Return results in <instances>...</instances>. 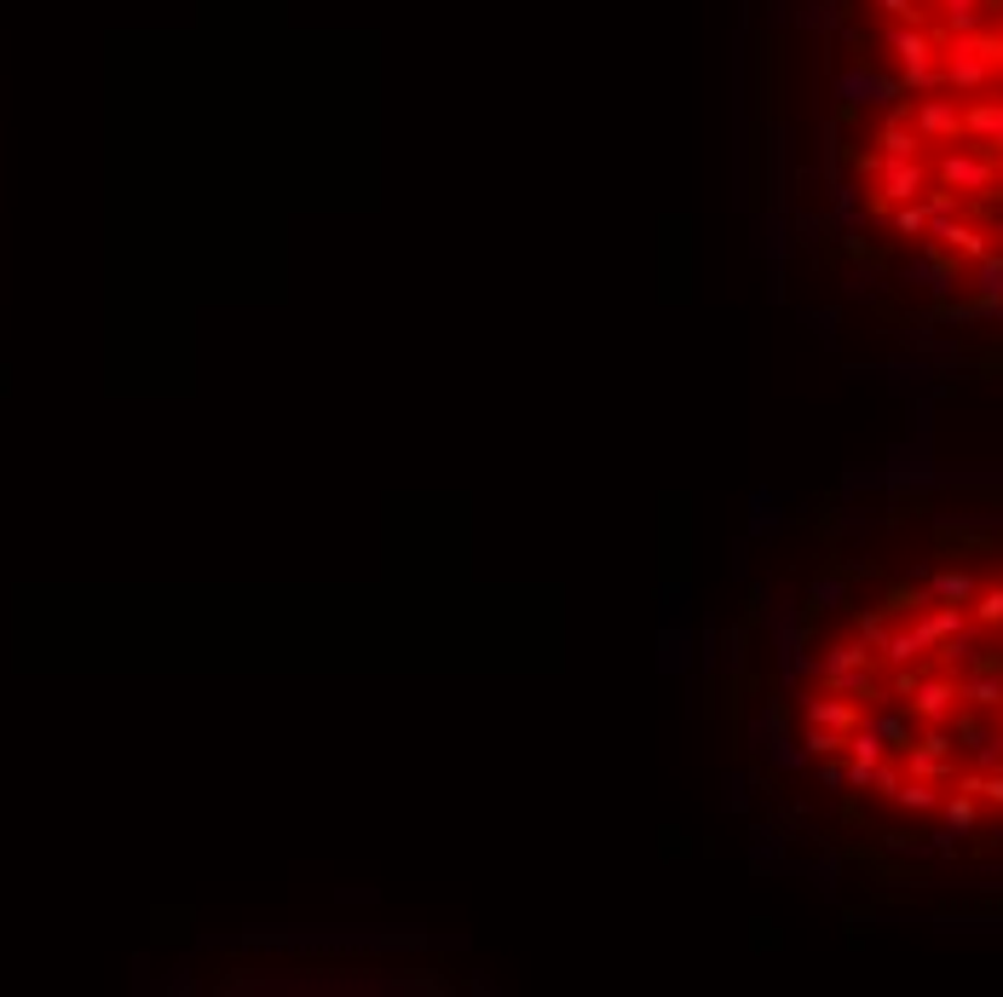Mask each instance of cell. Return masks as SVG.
<instances>
[{"mask_svg":"<svg viewBox=\"0 0 1003 997\" xmlns=\"http://www.w3.org/2000/svg\"><path fill=\"white\" fill-rule=\"evenodd\" d=\"M888 46H894V58H899V87L906 93H935V87H946V75H940V41L929 35V23H894L888 30Z\"/></svg>","mask_w":1003,"mask_h":997,"instance_id":"1","label":"cell"},{"mask_svg":"<svg viewBox=\"0 0 1003 997\" xmlns=\"http://www.w3.org/2000/svg\"><path fill=\"white\" fill-rule=\"evenodd\" d=\"M992 69H997V35H958V41H946L940 75H946L951 93H981L992 82Z\"/></svg>","mask_w":1003,"mask_h":997,"instance_id":"2","label":"cell"},{"mask_svg":"<svg viewBox=\"0 0 1003 997\" xmlns=\"http://www.w3.org/2000/svg\"><path fill=\"white\" fill-rule=\"evenodd\" d=\"M935 179L951 191H981V196H997V162L986 157V150H946V157L935 162Z\"/></svg>","mask_w":1003,"mask_h":997,"instance_id":"3","label":"cell"},{"mask_svg":"<svg viewBox=\"0 0 1003 997\" xmlns=\"http://www.w3.org/2000/svg\"><path fill=\"white\" fill-rule=\"evenodd\" d=\"M922 185H929V162H922V157H906V162H888V157H883L871 214H888V208H899V202H917Z\"/></svg>","mask_w":1003,"mask_h":997,"instance_id":"4","label":"cell"},{"mask_svg":"<svg viewBox=\"0 0 1003 997\" xmlns=\"http://www.w3.org/2000/svg\"><path fill=\"white\" fill-rule=\"evenodd\" d=\"M958 698H963V693H958V680H951L946 669H929V675L917 680V693H911L906 704H911V715H917V721L946 727L951 715H958Z\"/></svg>","mask_w":1003,"mask_h":997,"instance_id":"5","label":"cell"},{"mask_svg":"<svg viewBox=\"0 0 1003 997\" xmlns=\"http://www.w3.org/2000/svg\"><path fill=\"white\" fill-rule=\"evenodd\" d=\"M929 237H935V248H951L958 260H986V254H992V225L981 232V225H963L958 214L929 219Z\"/></svg>","mask_w":1003,"mask_h":997,"instance_id":"6","label":"cell"},{"mask_svg":"<svg viewBox=\"0 0 1003 997\" xmlns=\"http://www.w3.org/2000/svg\"><path fill=\"white\" fill-rule=\"evenodd\" d=\"M963 139L986 157H1003V98H981V105H963Z\"/></svg>","mask_w":1003,"mask_h":997,"instance_id":"7","label":"cell"},{"mask_svg":"<svg viewBox=\"0 0 1003 997\" xmlns=\"http://www.w3.org/2000/svg\"><path fill=\"white\" fill-rule=\"evenodd\" d=\"M917 133L929 144H946V139H963V105L958 98H917Z\"/></svg>","mask_w":1003,"mask_h":997,"instance_id":"8","label":"cell"},{"mask_svg":"<svg viewBox=\"0 0 1003 997\" xmlns=\"http://www.w3.org/2000/svg\"><path fill=\"white\" fill-rule=\"evenodd\" d=\"M860 721H865V715H860V704H854V698H842V693L808 698V727H842V732H854Z\"/></svg>","mask_w":1003,"mask_h":997,"instance_id":"9","label":"cell"},{"mask_svg":"<svg viewBox=\"0 0 1003 997\" xmlns=\"http://www.w3.org/2000/svg\"><path fill=\"white\" fill-rule=\"evenodd\" d=\"M911 634L922 641V652H935L940 641H951V634H963V605H935V611H922V618L911 623Z\"/></svg>","mask_w":1003,"mask_h":997,"instance_id":"10","label":"cell"},{"mask_svg":"<svg viewBox=\"0 0 1003 997\" xmlns=\"http://www.w3.org/2000/svg\"><path fill=\"white\" fill-rule=\"evenodd\" d=\"M906 779H935V784H946L951 779V755L946 750H935V744H922V738H911L906 750Z\"/></svg>","mask_w":1003,"mask_h":997,"instance_id":"11","label":"cell"},{"mask_svg":"<svg viewBox=\"0 0 1003 997\" xmlns=\"http://www.w3.org/2000/svg\"><path fill=\"white\" fill-rule=\"evenodd\" d=\"M899 93H906V87L877 82V75H865V69L842 75V98H847V105H888V98H899Z\"/></svg>","mask_w":1003,"mask_h":997,"instance_id":"12","label":"cell"},{"mask_svg":"<svg viewBox=\"0 0 1003 997\" xmlns=\"http://www.w3.org/2000/svg\"><path fill=\"white\" fill-rule=\"evenodd\" d=\"M974 594H981V582L969 571H935L929 577V600H940V605H969Z\"/></svg>","mask_w":1003,"mask_h":997,"instance_id":"13","label":"cell"},{"mask_svg":"<svg viewBox=\"0 0 1003 997\" xmlns=\"http://www.w3.org/2000/svg\"><path fill=\"white\" fill-rule=\"evenodd\" d=\"M877 663V646H865V641H842V646H831L825 657H819V675H842V669H871Z\"/></svg>","mask_w":1003,"mask_h":997,"instance_id":"14","label":"cell"},{"mask_svg":"<svg viewBox=\"0 0 1003 997\" xmlns=\"http://www.w3.org/2000/svg\"><path fill=\"white\" fill-rule=\"evenodd\" d=\"M958 693L974 709H997L1003 704V669H974L969 680H958Z\"/></svg>","mask_w":1003,"mask_h":997,"instance_id":"15","label":"cell"},{"mask_svg":"<svg viewBox=\"0 0 1003 997\" xmlns=\"http://www.w3.org/2000/svg\"><path fill=\"white\" fill-rule=\"evenodd\" d=\"M877 144H883L888 162H906V157H922V144H929V139H922L917 127H906V121H888L877 133Z\"/></svg>","mask_w":1003,"mask_h":997,"instance_id":"16","label":"cell"},{"mask_svg":"<svg viewBox=\"0 0 1003 997\" xmlns=\"http://www.w3.org/2000/svg\"><path fill=\"white\" fill-rule=\"evenodd\" d=\"M894 802L906 807V813H935V807H940V784H935V779H899Z\"/></svg>","mask_w":1003,"mask_h":997,"instance_id":"17","label":"cell"},{"mask_svg":"<svg viewBox=\"0 0 1003 997\" xmlns=\"http://www.w3.org/2000/svg\"><path fill=\"white\" fill-rule=\"evenodd\" d=\"M883 755H888V744L877 738V727H865V721H860L854 732H847V761H865V766H877Z\"/></svg>","mask_w":1003,"mask_h":997,"instance_id":"18","label":"cell"},{"mask_svg":"<svg viewBox=\"0 0 1003 997\" xmlns=\"http://www.w3.org/2000/svg\"><path fill=\"white\" fill-rule=\"evenodd\" d=\"M940 807H946V825L951 830H974V819H981V796H969V790H958V796H940Z\"/></svg>","mask_w":1003,"mask_h":997,"instance_id":"19","label":"cell"},{"mask_svg":"<svg viewBox=\"0 0 1003 997\" xmlns=\"http://www.w3.org/2000/svg\"><path fill=\"white\" fill-rule=\"evenodd\" d=\"M865 727H877V738H883L888 750H906L911 744V721H906V715H894V709H877Z\"/></svg>","mask_w":1003,"mask_h":997,"instance_id":"20","label":"cell"},{"mask_svg":"<svg viewBox=\"0 0 1003 997\" xmlns=\"http://www.w3.org/2000/svg\"><path fill=\"white\" fill-rule=\"evenodd\" d=\"M842 750H847V732L842 727H808V738H802V755H813V761L842 755Z\"/></svg>","mask_w":1003,"mask_h":997,"instance_id":"21","label":"cell"},{"mask_svg":"<svg viewBox=\"0 0 1003 997\" xmlns=\"http://www.w3.org/2000/svg\"><path fill=\"white\" fill-rule=\"evenodd\" d=\"M877 657H883V663H894V669H906V663H917V657H922V641H917L911 629H899V634H888V641H883V652H877Z\"/></svg>","mask_w":1003,"mask_h":997,"instance_id":"22","label":"cell"},{"mask_svg":"<svg viewBox=\"0 0 1003 997\" xmlns=\"http://www.w3.org/2000/svg\"><path fill=\"white\" fill-rule=\"evenodd\" d=\"M958 790H969V796H981V802L1003 807V773H997V766H992V773H981V766H974L969 779H958Z\"/></svg>","mask_w":1003,"mask_h":997,"instance_id":"23","label":"cell"},{"mask_svg":"<svg viewBox=\"0 0 1003 997\" xmlns=\"http://www.w3.org/2000/svg\"><path fill=\"white\" fill-rule=\"evenodd\" d=\"M974 289H981L986 300H1003V254L992 248L986 260H974Z\"/></svg>","mask_w":1003,"mask_h":997,"instance_id":"24","label":"cell"},{"mask_svg":"<svg viewBox=\"0 0 1003 997\" xmlns=\"http://www.w3.org/2000/svg\"><path fill=\"white\" fill-rule=\"evenodd\" d=\"M969 605H974V623H981V629H1003V582L997 588H981Z\"/></svg>","mask_w":1003,"mask_h":997,"instance_id":"25","label":"cell"},{"mask_svg":"<svg viewBox=\"0 0 1003 997\" xmlns=\"http://www.w3.org/2000/svg\"><path fill=\"white\" fill-rule=\"evenodd\" d=\"M894 232L899 237H922V232H929V208H922V202H899V208H894Z\"/></svg>","mask_w":1003,"mask_h":997,"instance_id":"26","label":"cell"},{"mask_svg":"<svg viewBox=\"0 0 1003 997\" xmlns=\"http://www.w3.org/2000/svg\"><path fill=\"white\" fill-rule=\"evenodd\" d=\"M922 208H929V219H940V214H958V208H963V191H951V185H940V179H935V191L922 196Z\"/></svg>","mask_w":1003,"mask_h":997,"instance_id":"27","label":"cell"},{"mask_svg":"<svg viewBox=\"0 0 1003 997\" xmlns=\"http://www.w3.org/2000/svg\"><path fill=\"white\" fill-rule=\"evenodd\" d=\"M899 779H906V773H899V766H894V761L883 755V761H877V773H871V790H877V796H888V802H894Z\"/></svg>","mask_w":1003,"mask_h":997,"instance_id":"28","label":"cell"},{"mask_svg":"<svg viewBox=\"0 0 1003 997\" xmlns=\"http://www.w3.org/2000/svg\"><path fill=\"white\" fill-rule=\"evenodd\" d=\"M871 7L899 18V23H922V0H871Z\"/></svg>","mask_w":1003,"mask_h":997,"instance_id":"29","label":"cell"},{"mask_svg":"<svg viewBox=\"0 0 1003 997\" xmlns=\"http://www.w3.org/2000/svg\"><path fill=\"white\" fill-rule=\"evenodd\" d=\"M860 641L883 652V641H888V623L877 618V611H860Z\"/></svg>","mask_w":1003,"mask_h":997,"instance_id":"30","label":"cell"},{"mask_svg":"<svg viewBox=\"0 0 1003 997\" xmlns=\"http://www.w3.org/2000/svg\"><path fill=\"white\" fill-rule=\"evenodd\" d=\"M922 675H929V669H911V663H906V669H899V675H894V698H911Z\"/></svg>","mask_w":1003,"mask_h":997,"instance_id":"31","label":"cell"},{"mask_svg":"<svg viewBox=\"0 0 1003 997\" xmlns=\"http://www.w3.org/2000/svg\"><path fill=\"white\" fill-rule=\"evenodd\" d=\"M871 773H877V766H865V761H847V790H871Z\"/></svg>","mask_w":1003,"mask_h":997,"instance_id":"32","label":"cell"},{"mask_svg":"<svg viewBox=\"0 0 1003 997\" xmlns=\"http://www.w3.org/2000/svg\"><path fill=\"white\" fill-rule=\"evenodd\" d=\"M819 784H825V790H836V784H847V773H842V766H836V761H831V755H825V766H819Z\"/></svg>","mask_w":1003,"mask_h":997,"instance_id":"33","label":"cell"},{"mask_svg":"<svg viewBox=\"0 0 1003 997\" xmlns=\"http://www.w3.org/2000/svg\"><path fill=\"white\" fill-rule=\"evenodd\" d=\"M813 600H819V605H836V600H842V582H819Z\"/></svg>","mask_w":1003,"mask_h":997,"instance_id":"34","label":"cell"},{"mask_svg":"<svg viewBox=\"0 0 1003 997\" xmlns=\"http://www.w3.org/2000/svg\"><path fill=\"white\" fill-rule=\"evenodd\" d=\"M940 7H946V12H974L981 0H940Z\"/></svg>","mask_w":1003,"mask_h":997,"instance_id":"35","label":"cell"},{"mask_svg":"<svg viewBox=\"0 0 1003 997\" xmlns=\"http://www.w3.org/2000/svg\"><path fill=\"white\" fill-rule=\"evenodd\" d=\"M992 232H1003V208H992Z\"/></svg>","mask_w":1003,"mask_h":997,"instance_id":"36","label":"cell"},{"mask_svg":"<svg viewBox=\"0 0 1003 997\" xmlns=\"http://www.w3.org/2000/svg\"><path fill=\"white\" fill-rule=\"evenodd\" d=\"M997 185H1003V168H997Z\"/></svg>","mask_w":1003,"mask_h":997,"instance_id":"37","label":"cell"}]
</instances>
